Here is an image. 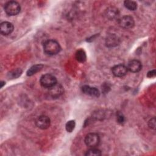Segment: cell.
<instances>
[{"label":"cell","instance_id":"1","mask_svg":"<svg viewBox=\"0 0 156 156\" xmlns=\"http://www.w3.org/2000/svg\"><path fill=\"white\" fill-rule=\"evenodd\" d=\"M44 52L48 55H54L57 54L61 50L59 43L54 40H48L44 43Z\"/></svg>","mask_w":156,"mask_h":156},{"label":"cell","instance_id":"2","mask_svg":"<svg viewBox=\"0 0 156 156\" xmlns=\"http://www.w3.org/2000/svg\"><path fill=\"white\" fill-rule=\"evenodd\" d=\"M21 10L20 5L15 1H10L5 3L4 5V10L9 16H14L17 15Z\"/></svg>","mask_w":156,"mask_h":156},{"label":"cell","instance_id":"3","mask_svg":"<svg viewBox=\"0 0 156 156\" xmlns=\"http://www.w3.org/2000/svg\"><path fill=\"white\" fill-rule=\"evenodd\" d=\"M40 83L43 87L49 89L57 83V79L52 74H46L40 77Z\"/></svg>","mask_w":156,"mask_h":156},{"label":"cell","instance_id":"4","mask_svg":"<svg viewBox=\"0 0 156 156\" xmlns=\"http://www.w3.org/2000/svg\"><path fill=\"white\" fill-rule=\"evenodd\" d=\"M99 142V136L95 133H90L87 134L85 138V144L90 147H95L98 146Z\"/></svg>","mask_w":156,"mask_h":156},{"label":"cell","instance_id":"5","mask_svg":"<svg viewBox=\"0 0 156 156\" xmlns=\"http://www.w3.org/2000/svg\"><path fill=\"white\" fill-rule=\"evenodd\" d=\"M135 22L133 17L129 15L123 16L119 20V26L124 29H130L134 26Z\"/></svg>","mask_w":156,"mask_h":156},{"label":"cell","instance_id":"6","mask_svg":"<svg viewBox=\"0 0 156 156\" xmlns=\"http://www.w3.org/2000/svg\"><path fill=\"white\" fill-rule=\"evenodd\" d=\"M35 123L38 128L41 129H46L49 127L51 121L49 118L47 116L42 115L37 119Z\"/></svg>","mask_w":156,"mask_h":156},{"label":"cell","instance_id":"7","mask_svg":"<svg viewBox=\"0 0 156 156\" xmlns=\"http://www.w3.org/2000/svg\"><path fill=\"white\" fill-rule=\"evenodd\" d=\"M127 66L122 64L115 65L112 69L113 74L116 77H122L125 76L127 74Z\"/></svg>","mask_w":156,"mask_h":156},{"label":"cell","instance_id":"8","mask_svg":"<svg viewBox=\"0 0 156 156\" xmlns=\"http://www.w3.org/2000/svg\"><path fill=\"white\" fill-rule=\"evenodd\" d=\"M1 33L4 35L10 34L13 30V25L8 21H4L1 23L0 25Z\"/></svg>","mask_w":156,"mask_h":156},{"label":"cell","instance_id":"9","mask_svg":"<svg viewBox=\"0 0 156 156\" xmlns=\"http://www.w3.org/2000/svg\"><path fill=\"white\" fill-rule=\"evenodd\" d=\"M142 65L141 62L138 60H132L129 62L127 68L132 73H137L141 69Z\"/></svg>","mask_w":156,"mask_h":156},{"label":"cell","instance_id":"10","mask_svg":"<svg viewBox=\"0 0 156 156\" xmlns=\"http://www.w3.org/2000/svg\"><path fill=\"white\" fill-rule=\"evenodd\" d=\"M82 92L92 97H99L100 95L99 91L95 87H91L88 85H83L82 87Z\"/></svg>","mask_w":156,"mask_h":156},{"label":"cell","instance_id":"11","mask_svg":"<svg viewBox=\"0 0 156 156\" xmlns=\"http://www.w3.org/2000/svg\"><path fill=\"white\" fill-rule=\"evenodd\" d=\"M63 93V87L60 84H58L57 83L54 86L50 88L49 90V94L53 98L58 97L60 96Z\"/></svg>","mask_w":156,"mask_h":156},{"label":"cell","instance_id":"12","mask_svg":"<svg viewBox=\"0 0 156 156\" xmlns=\"http://www.w3.org/2000/svg\"><path fill=\"white\" fill-rule=\"evenodd\" d=\"M105 43L108 47H114L118 44L119 39L115 35H110L107 37Z\"/></svg>","mask_w":156,"mask_h":156},{"label":"cell","instance_id":"13","mask_svg":"<svg viewBox=\"0 0 156 156\" xmlns=\"http://www.w3.org/2000/svg\"><path fill=\"white\" fill-rule=\"evenodd\" d=\"M107 17L110 20H113L117 17L118 15V9L115 7H110L106 11Z\"/></svg>","mask_w":156,"mask_h":156},{"label":"cell","instance_id":"14","mask_svg":"<svg viewBox=\"0 0 156 156\" xmlns=\"http://www.w3.org/2000/svg\"><path fill=\"white\" fill-rule=\"evenodd\" d=\"M43 67V65L39 64V65H35L30 67L28 71H27V75L28 76H31L35 74H36L37 72L40 71Z\"/></svg>","mask_w":156,"mask_h":156},{"label":"cell","instance_id":"15","mask_svg":"<svg viewBox=\"0 0 156 156\" xmlns=\"http://www.w3.org/2000/svg\"><path fill=\"white\" fill-rule=\"evenodd\" d=\"M76 58L79 62H84L86 60L87 56L83 49H79L76 52Z\"/></svg>","mask_w":156,"mask_h":156},{"label":"cell","instance_id":"16","mask_svg":"<svg viewBox=\"0 0 156 156\" xmlns=\"http://www.w3.org/2000/svg\"><path fill=\"white\" fill-rule=\"evenodd\" d=\"M124 6L130 10H135L137 8V4L135 1L127 0L124 2Z\"/></svg>","mask_w":156,"mask_h":156},{"label":"cell","instance_id":"17","mask_svg":"<svg viewBox=\"0 0 156 156\" xmlns=\"http://www.w3.org/2000/svg\"><path fill=\"white\" fill-rule=\"evenodd\" d=\"M101 155V152L99 149L95 147H91L88 151H87L85 155L88 156H99Z\"/></svg>","mask_w":156,"mask_h":156},{"label":"cell","instance_id":"18","mask_svg":"<svg viewBox=\"0 0 156 156\" xmlns=\"http://www.w3.org/2000/svg\"><path fill=\"white\" fill-rule=\"evenodd\" d=\"M22 73V70L21 69H14L8 73V77L11 79H15L20 76Z\"/></svg>","mask_w":156,"mask_h":156},{"label":"cell","instance_id":"19","mask_svg":"<svg viewBox=\"0 0 156 156\" xmlns=\"http://www.w3.org/2000/svg\"><path fill=\"white\" fill-rule=\"evenodd\" d=\"M76 126V122L74 120H70L69 121H68L66 124L65 127H66V130L67 132H73V130L74 129Z\"/></svg>","mask_w":156,"mask_h":156},{"label":"cell","instance_id":"20","mask_svg":"<svg viewBox=\"0 0 156 156\" xmlns=\"http://www.w3.org/2000/svg\"><path fill=\"white\" fill-rule=\"evenodd\" d=\"M149 126L151 128L155 129V118H153L151 119H150V121H149Z\"/></svg>","mask_w":156,"mask_h":156},{"label":"cell","instance_id":"21","mask_svg":"<svg viewBox=\"0 0 156 156\" xmlns=\"http://www.w3.org/2000/svg\"><path fill=\"white\" fill-rule=\"evenodd\" d=\"M117 121L119 123L122 124L124 121V117L122 114H118L117 116Z\"/></svg>","mask_w":156,"mask_h":156},{"label":"cell","instance_id":"22","mask_svg":"<svg viewBox=\"0 0 156 156\" xmlns=\"http://www.w3.org/2000/svg\"><path fill=\"white\" fill-rule=\"evenodd\" d=\"M155 69H153V70H151L150 71H149L147 74V76L149 78H152V77H154L155 76Z\"/></svg>","mask_w":156,"mask_h":156},{"label":"cell","instance_id":"23","mask_svg":"<svg viewBox=\"0 0 156 156\" xmlns=\"http://www.w3.org/2000/svg\"><path fill=\"white\" fill-rule=\"evenodd\" d=\"M4 85H5V82H3V81H1V88H2Z\"/></svg>","mask_w":156,"mask_h":156}]
</instances>
